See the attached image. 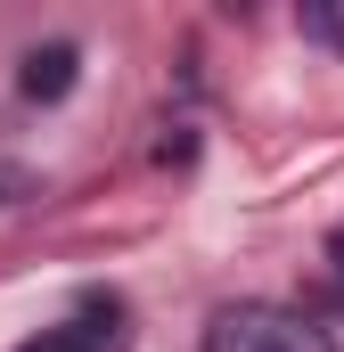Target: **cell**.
<instances>
[{"label": "cell", "instance_id": "6da1fadb", "mask_svg": "<svg viewBox=\"0 0 344 352\" xmlns=\"http://www.w3.org/2000/svg\"><path fill=\"white\" fill-rule=\"evenodd\" d=\"M205 352H336V336L287 303H230L205 320Z\"/></svg>", "mask_w": 344, "mask_h": 352}, {"label": "cell", "instance_id": "7a4b0ae2", "mask_svg": "<svg viewBox=\"0 0 344 352\" xmlns=\"http://www.w3.org/2000/svg\"><path fill=\"white\" fill-rule=\"evenodd\" d=\"M74 74H83V50H74V41H50V50H33V58H25L17 90H25L33 107H58V98L74 90Z\"/></svg>", "mask_w": 344, "mask_h": 352}, {"label": "cell", "instance_id": "3957f363", "mask_svg": "<svg viewBox=\"0 0 344 352\" xmlns=\"http://www.w3.org/2000/svg\"><path fill=\"white\" fill-rule=\"evenodd\" d=\"M17 352H123V328H98V320H66V328H41L33 344Z\"/></svg>", "mask_w": 344, "mask_h": 352}, {"label": "cell", "instance_id": "277c9868", "mask_svg": "<svg viewBox=\"0 0 344 352\" xmlns=\"http://www.w3.org/2000/svg\"><path fill=\"white\" fill-rule=\"evenodd\" d=\"M303 41L344 50V0H303Z\"/></svg>", "mask_w": 344, "mask_h": 352}, {"label": "cell", "instance_id": "5b68a950", "mask_svg": "<svg viewBox=\"0 0 344 352\" xmlns=\"http://www.w3.org/2000/svg\"><path fill=\"white\" fill-rule=\"evenodd\" d=\"M17 197H33V173L25 164H0V205H17Z\"/></svg>", "mask_w": 344, "mask_h": 352}]
</instances>
